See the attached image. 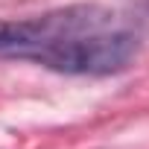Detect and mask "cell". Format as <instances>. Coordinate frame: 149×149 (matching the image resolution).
<instances>
[{
    "label": "cell",
    "instance_id": "6da1fadb",
    "mask_svg": "<svg viewBox=\"0 0 149 149\" xmlns=\"http://www.w3.org/2000/svg\"><path fill=\"white\" fill-rule=\"evenodd\" d=\"M114 24H117V15L100 3H73V6L50 9L32 18L0 21V58L35 61V56L50 44L100 32Z\"/></svg>",
    "mask_w": 149,
    "mask_h": 149
},
{
    "label": "cell",
    "instance_id": "7a4b0ae2",
    "mask_svg": "<svg viewBox=\"0 0 149 149\" xmlns=\"http://www.w3.org/2000/svg\"><path fill=\"white\" fill-rule=\"evenodd\" d=\"M137 50H140V38L132 29L114 24L100 32L50 44L35 56V64L56 73H67V76H111L132 64Z\"/></svg>",
    "mask_w": 149,
    "mask_h": 149
}]
</instances>
